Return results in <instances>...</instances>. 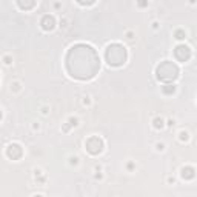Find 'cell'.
<instances>
[{
  "label": "cell",
  "instance_id": "7a4b0ae2",
  "mask_svg": "<svg viewBox=\"0 0 197 197\" xmlns=\"http://www.w3.org/2000/svg\"><path fill=\"white\" fill-rule=\"evenodd\" d=\"M179 77V68L169 60H165L163 63L157 66V79L162 82H172Z\"/></svg>",
  "mask_w": 197,
  "mask_h": 197
},
{
  "label": "cell",
  "instance_id": "52a82bcc",
  "mask_svg": "<svg viewBox=\"0 0 197 197\" xmlns=\"http://www.w3.org/2000/svg\"><path fill=\"white\" fill-rule=\"evenodd\" d=\"M17 3L22 9H31L36 5V0H17Z\"/></svg>",
  "mask_w": 197,
  "mask_h": 197
},
{
  "label": "cell",
  "instance_id": "6da1fadb",
  "mask_svg": "<svg viewBox=\"0 0 197 197\" xmlns=\"http://www.w3.org/2000/svg\"><path fill=\"white\" fill-rule=\"evenodd\" d=\"M106 60L111 66H120L126 60V51L119 43L109 45L106 48Z\"/></svg>",
  "mask_w": 197,
  "mask_h": 197
},
{
  "label": "cell",
  "instance_id": "7c38bea8",
  "mask_svg": "<svg viewBox=\"0 0 197 197\" xmlns=\"http://www.w3.org/2000/svg\"><path fill=\"white\" fill-rule=\"evenodd\" d=\"M80 5H91V3H94V0H77Z\"/></svg>",
  "mask_w": 197,
  "mask_h": 197
},
{
  "label": "cell",
  "instance_id": "30bf717a",
  "mask_svg": "<svg viewBox=\"0 0 197 197\" xmlns=\"http://www.w3.org/2000/svg\"><path fill=\"white\" fill-rule=\"evenodd\" d=\"M185 37H186V33H185V31H182V29L176 31V39H179V40H183Z\"/></svg>",
  "mask_w": 197,
  "mask_h": 197
},
{
  "label": "cell",
  "instance_id": "ba28073f",
  "mask_svg": "<svg viewBox=\"0 0 197 197\" xmlns=\"http://www.w3.org/2000/svg\"><path fill=\"white\" fill-rule=\"evenodd\" d=\"M182 177L186 179V180L193 179V177H194V169H193L191 166H185V168H182Z\"/></svg>",
  "mask_w": 197,
  "mask_h": 197
},
{
  "label": "cell",
  "instance_id": "9c48e42d",
  "mask_svg": "<svg viewBox=\"0 0 197 197\" xmlns=\"http://www.w3.org/2000/svg\"><path fill=\"white\" fill-rule=\"evenodd\" d=\"M162 91L165 94H172V92L176 91V86L174 85H166V86H163V88H162Z\"/></svg>",
  "mask_w": 197,
  "mask_h": 197
},
{
  "label": "cell",
  "instance_id": "5b68a950",
  "mask_svg": "<svg viewBox=\"0 0 197 197\" xmlns=\"http://www.w3.org/2000/svg\"><path fill=\"white\" fill-rule=\"evenodd\" d=\"M6 156L9 157V159H12V160L19 159V157L22 156V148H20V145H17V143L9 145V146L6 148Z\"/></svg>",
  "mask_w": 197,
  "mask_h": 197
},
{
  "label": "cell",
  "instance_id": "9a60e30c",
  "mask_svg": "<svg viewBox=\"0 0 197 197\" xmlns=\"http://www.w3.org/2000/svg\"><path fill=\"white\" fill-rule=\"evenodd\" d=\"M157 149H159V151H162V149H163V143H157Z\"/></svg>",
  "mask_w": 197,
  "mask_h": 197
},
{
  "label": "cell",
  "instance_id": "5bb4252c",
  "mask_svg": "<svg viewBox=\"0 0 197 197\" xmlns=\"http://www.w3.org/2000/svg\"><path fill=\"white\" fill-rule=\"evenodd\" d=\"M145 5H146L145 0H139V6H145Z\"/></svg>",
  "mask_w": 197,
  "mask_h": 197
},
{
  "label": "cell",
  "instance_id": "3957f363",
  "mask_svg": "<svg viewBox=\"0 0 197 197\" xmlns=\"http://www.w3.org/2000/svg\"><path fill=\"white\" fill-rule=\"evenodd\" d=\"M85 146H86V149H88V153H91L92 156H96V154L102 153V149H103V142H102V139L92 136V137H89L85 142Z\"/></svg>",
  "mask_w": 197,
  "mask_h": 197
},
{
  "label": "cell",
  "instance_id": "8fae6325",
  "mask_svg": "<svg viewBox=\"0 0 197 197\" xmlns=\"http://www.w3.org/2000/svg\"><path fill=\"white\" fill-rule=\"evenodd\" d=\"M162 126H163V120L159 119V117L154 119V128H162Z\"/></svg>",
  "mask_w": 197,
  "mask_h": 197
},
{
  "label": "cell",
  "instance_id": "277c9868",
  "mask_svg": "<svg viewBox=\"0 0 197 197\" xmlns=\"http://www.w3.org/2000/svg\"><path fill=\"white\" fill-rule=\"evenodd\" d=\"M174 56L179 62H186L188 59L191 57V49L188 48L186 45H179L177 48L174 49Z\"/></svg>",
  "mask_w": 197,
  "mask_h": 197
},
{
  "label": "cell",
  "instance_id": "4fadbf2b",
  "mask_svg": "<svg viewBox=\"0 0 197 197\" xmlns=\"http://www.w3.org/2000/svg\"><path fill=\"white\" fill-rule=\"evenodd\" d=\"M180 140H188V132H186V131H182V132H180Z\"/></svg>",
  "mask_w": 197,
  "mask_h": 197
},
{
  "label": "cell",
  "instance_id": "8992f818",
  "mask_svg": "<svg viewBox=\"0 0 197 197\" xmlns=\"http://www.w3.org/2000/svg\"><path fill=\"white\" fill-rule=\"evenodd\" d=\"M40 25L45 31H51L54 28V25H56V20H54L52 15H45L42 19V22H40Z\"/></svg>",
  "mask_w": 197,
  "mask_h": 197
}]
</instances>
